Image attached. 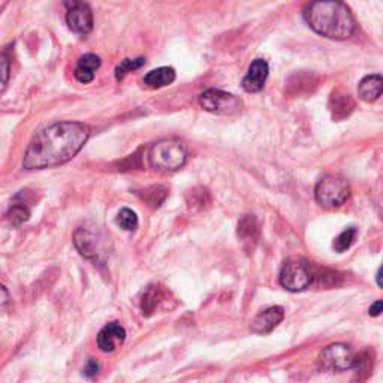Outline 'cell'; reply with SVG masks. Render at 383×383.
I'll list each match as a JSON object with an SVG mask.
<instances>
[{
  "label": "cell",
  "mask_w": 383,
  "mask_h": 383,
  "mask_svg": "<svg viewBox=\"0 0 383 383\" xmlns=\"http://www.w3.org/2000/svg\"><path fill=\"white\" fill-rule=\"evenodd\" d=\"M90 128L78 121H60L39 131L23 157L24 170H45L72 160L84 147Z\"/></svg>",
  "instance_id": "1"
},
{
  "label": "cell",
  "mask_w": 383,
  "mask_h": 383,
  "mask_svg": "<svg viewBox=\"0 0 383 383\" xmlns=\"http://www.w3.org/2000/svg\"><path fill=\"white\" fill-rule=\"evenodd\" d=\"M74 243L77 250L91 261H101L104 255V240L101 232L94 229V226H79L74 234Z\"/></svg>",
  "instance_id": "9"
},
{
  "label": "cell",
  "mask_w": 383,
  "mask_h": 383,
  "mask_svg": "<svg viewBox=\"0 0 383 383\" xmlns=\"http://www.w3.org/2000/svg\"><path fill=\"white\" fill-rule=\"evenodd\" d=\"M101 65L102 62L98 56H96V54H91V52L84 54L83 57H79L74 71L75 79L81 84L91 83V81L94 79V72L99 70Z\"/></svg>",
  "instance_id": "13"
},
{
  "label": "cell",
  "mask_w": 383,
  "mask_h": 383,
  "mask_svg": "<svg viewBox=\"0 0 383 383\" xmlns=\"http://www.w3.org/2000/svg\"><path fill=\"white\" fill-rule=\"evenodd\" d=\"M238 237L245 250H253L259 240V225L255 216H244L238 223Z\"/></svg>",
  "instance_id": "14"
},
{
  "label": "cell",
  "mask_w": 383,
  "mask_h": 383,
  "mask_svg": "<svg viewBox=\"0 0 383 383\" xmlns=\"http://www.w3.org/2000/svg\"><path fill=\"white\" fill-rule=\"evenodd\" d=\"M199 105L202 109L209 111L211 114L217 116H231L235 114L241 109V99H238L235 94L217 90V89H210L205 90L199 96Z\"/></svg>",
  "instance_id": "5"
},
{
  "label": "cell",
  "mask_w": 383,
  "mask_h": 383,
  "mask_svg": "<svg viewBox=\"0 0 383 383\" xmlns=\"http://www.w3.org/2000/svg\"><path fill=\"white\" fill-rule=\"evenodd\" d=\"M270 66L268 62L264 59H256L249 66V71L243 78V89L249 93L261 91L265 86V81L268 78Z\"/></svg>",
  "instance_id": "11"
},
{
  "label": "cell",
  "mask_w": 383,
  "mask_h": 383,
  "mask_svg": "<svg viewBox=\"0 0 383 383\" xmlns=\"http://www.w3.org/2000/svg\"><path fill=\"white\" fill-rule=\"evenodd\" d=\"M174 81H175V71L172 70V67L162 66V67H157V70L150 71L144 77L143 83L148 89H162V87L172 84Z\"/></svg>",
  "instance_id": "17"
},
{
  "label": "cell",
  "mask_w": 383,
  "mask_h": 383,
  "mask_svg": "<svg viewBox=\"0 0 383 383\" xmlns=\"http://www.w3.org/2000/svg\"><path fill=\"white\" fill-rule=\"evenodd\" d=\"M125 340H126L125 328H123L118 322H109L98 334V348L105 353H111Z\"/></svg>",
  "instance_id": "12"
},
{
  "label": "cell",
  "mask_w": 383,
  "mask_h": 383,
  "mask_svg": "<svg viewBox=\"0 0 383 383\" xmlns=\"http://www.w3.org/2000/svg\"><path fill=\"white\" fill-rule=\"evenodd\" d=\"M355 361H357V355H355L350 346L343 343L328 346L319 355V365L322 370L334 373L352 370Z\"/></svg>",
  "instance_id": "6"
},
{
  "label": "cell",
  "mask_w": 383,
  "mask_h": 383,
  "mask_svg": "<svg viewBox=\"0 0 383 383\" xmlns=\"http://www.w3.org/2000/svg\"><path fill=\"white\" fill-rule=\"evenodd\" d=\"M368 313H370V316H379V314L382 313V301H376L374 304H372Z\"/></svg>",
  "instance_id": "27"
},
{
  "label": "cell",
  "mask_w": 383,
  "mask_h": 383,
  "mask_svg": "<svg viewBox=\"0 0 383 383\" xmlns=\"http://www.w3.org/2000/svg\"><path fill=\"white\" fill-rule=\"evenodd\" d=\"M314 280V272L304 261H287L280 271V284L291 292H301Z\"/></svg>",
  "instance_id": "7"
},
{
  "label": "cell",
  "mask_w": 383,
  "mask_h": 383,
  "mask_svg": "<svg viewBox=\"0 0 383 383\" xmlns=\"http://www.w3.org/2000/svg\"><path fill=\"white\" fill-rule=\"evenodd\" d=\"M29 217H30V210H29V207H27V205L23 204V202H20V204H13L12 207L9 209V211H8V218H9V222H11L12 225H16V226H18V225H21V223H24V222L29 221Z\"/></svg>",
  "instance_id": "22"
},
{
  "label": "cell",
  "mask_w": 383,
  "mask_h": 383,
  "mask_svg": "<svg viewBox=\"0 0 383 383\" xmlns=\"http://www.w3.org/2000/svg\"><path fill=\"white\" fill-rule=\"evenodd\" d=\"M283 318H284L283 307H280V306L270 307V309L259 313L257 316L252 321L250 330L255 334H261V335L270 334L271 331H274L276 328L282 323Z\"/></svg>",
  "instance_id": "10"
},
{
  "label": "cell",
  "mask_w": 383,
  "mask_h": 383,
  "mask_svg": "<svg viewBox=\"0 0 383 383\" xmlns=\"http://www.w3.org/2000/svg\"><path fill=\"white\" fill-rule=\"evenodd\" d=\"M358 237V231L357 228H348L345 229L343 232H341V234H338L335 238H334V243H333V248L335 252L338 253H343L346 250H349L355 240H357Z\"/></svg>",
  "instance_id": "19"
},
{
  "label": "cell",
  "mask_w": 383,
  "mask_h": 383,
  "mask_svg": "<svg viewBox=\"0 0 383 383\" xmlns=\"http://www.w3.org/2000/svg\"><path fill=\"white\" fill-rule=\"evenodd\" d=\"M304 18L318 35L346 40L357 30V21L349 6L341 0H313L304 9Z\"/></svg>",
  "instance_id": "2"
},
{
  "label": "cell",
  "mask_w": 383,
  "mask_h": 383,
  "mask_svg": "<svg viewBox=\"0 0 383 383\" xmlns=\"http://www.w3.org/2000/svg\"><path fill=\"white\" fill-rule=\"evenodd\" d=\"M98 373H99V364L96 362L94 360H90V361L86 364V367H84L83 374H84L86 377L90 379V377H94Z\"/></svg>",
  "instance_id": "25"
},
{
  "label": "cell",
  "mask_w": 383,
  "mask_h": 383,
  "mask_svg": "<svg viewBox=\"0 0 383 383\" xmlns=\"http://www.w3.org/2000/svg\"><path fill=\"white\" fill-rule=\"evenodd\" d=\"M187 147L179 138H165L155 143L148 150V163L155 171L172 172L184 167Z\"/></svg>",
  "instance_id": "3"
},
{
  "label": "cell",
  "mask_w": 383,
  "mask_h": 383,
  "mask_svg": "<svg viewBox=\"0 0 383 383\" xmlns=\"http://www.w3.org/2000/svg\"><path fill=\"white\" fill-rule=\"evenodd\" d=\"M163 301H165V292H163V289L159 284L147 286V289L143 294V299H141L143 314H145V316L153 314Z\"/></svg>",
  "instance_id": "18"
},
{
  "label": "cell",
  "mask_w": 383,
  "mask_h": 383,
  "mask_svg": "<svg viewBox=\"0 0 383 383\" xmlns=\"http://www.w3.org/2000/svg\"><path fill=\"white\" fill-rule=\"evenodd\" d=\"M11 75V63L6 54L0 52V94H2L8 86Z\"/></svg>",
  "instance_id": "24"
},
{
  "label": "cell",
  "mask_w": 383,
  "mask_h": 383,
  "mask_svg": "<svg viewBox=\"0 0 383 383\" xmlns=\"http://www.w3.org/2000/svg\"><path fill=\"white\" fill-rule=\"evenodd\" d=\"M145 65V59L144 57H138V59H125L121 60L120 65L116 67V79L121 81L128 74L140 70Z\"/></svg>",
  "instance_id": "20"
},
{
  "label": "cell",
  "mask_w": 383,
  "mask_h": 383,
  "mask_svg": "<svg viewBox=\"0 0 383 383\" xmlns=\"http://www.w3.org/2000/svg\"><path fill=\"white\" fill-rule=\"evenodd\" d=\"M138 216H136L135 211H132L131 209H121L117 214V225L125 229L128 232H133L136 228H138Z\"/></svg>",
  "instance_id": "21"
},
{
  "label": "cell",
  "mask_w": 383,
  "mask_h": 383,
  "mask_svg": "<svg viewBox=\"0 0 383 383\" xmlns=\"http://www.w3.org/2000/svg\"><path fill=\"white\" fill-rule=\"evenodd\" d=\"M168 195V190L165 187L162 186H156V187H152L150 190H147V195H145V201L148 202L150 207L153 209H157L159 205L165 201Z\"/></svg>",
  "instance_id": "23"
},
{
  "label": "cell",
  "mask_w": 383,
  "mask_h": 383,
  "mask_svg": "<svg viewBox=\"0 0 383 383\" xmlns=\"http://www.w3.org/2000/svg\"><path fill=\"white\" fill-rule=\"evenodd\" d=\"M382 89H383V79L379 74L368 75L365 77L360 86H358V94L360 98L368 104H372L377 101L382 96Z\"/></svg>",
  "instance_id": "16"
},
{
  "label": "cell",
  "mask_w": 383,
  "mask_h": 383,
  "mask_svg": "<svg viewBox=\"0 0 383 383\" xmlns=\"http://www.w3.org/2000/svg\"><path fill=\"white\" fill-rule=\"evenodd\" d=\"M314 196L323 209L333 210L343 205L350 196V186L340 175H326L314 189Z\"/></svg>",
  "instance_id": "4"
},
{
  "label": "cell",
  "mask_w": 383,
  "mask_h": 383,
  "mask_svg": "<svg viewBox=\"0 0 383 383\" xmlns=\"http://www.w3.org/2000/svg\"><path fill=\"white\" fill-rule=\"evenodd\" d=\"M355 102L349 93H345L341 90H334L330 99V111L334 117V120H343L350 116L353 111Z\"/></svg>",
  "instance_id": "15"
},
{
  "label": "cell",
  "mask_w": 383,
  "mask_h": 383,
  "mask_svg": "<svg viewBox=\"0 0 383 383\" xmlns=\"http://www.w3.org/2000/svg\"><path fill=\"white\" fill-rule=\"evenodd\" d=\"M380 277H382V270L379 268V271H377V274H376V280H377V286H379V287H382V282H380Z\"/></svg>",
  "instance_id": "28"
},
{
  "label": "cell",
  "mask_w": 383,
  "mask_h": 383,
  "mask_svg": "<svg viewBox=\"0 0 383 383\" xmlns=\"http://www.w3.org/2000/svg\"><path fill=\"white\" fill-rule=\"evenodd\" d=\"M9 303V292L4 284H0V310H4Z\"/></svg>",
  "instance_id": "26"
},
{
  "label": "cell",
  "mask_w": 383,
  "mask_h": 383,
  "mask_svg": "<svg viewBox=\"0 0 383 383\" xmlns=\"http://www.w3.org/2000/svg\"><path fill=\"white\" fill-rule=\"evenodd\" d=\"M63 4L67 9L66 23L70 29L81 36L89 35L94 24L91 8L84 0H63Z\"/></svg>",
  "instance_id": "8"
}]
</instances>
